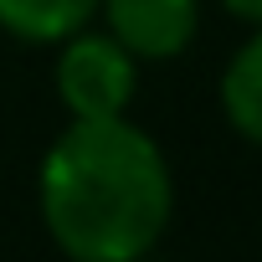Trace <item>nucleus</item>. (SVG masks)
Instances as JSON below:
<instances>
[{"label": "nucleus", "instance_id": "f257e3e1", "mask_svg": "<svg viewBox=\"0 0 262 262\" xmlns=\"http://www.w3.org/2000/svg\"><path fill=\"white\" fill-rule=\"evenodd\" d=\"M36 211L72 262H134L175 216V175L149 128L128 113L67 118L36 165Z\"/></svg>", "mask_w": 262, "mask_h": 262}, {"label": "nucleus", "instance_id": "f03ea898", "mask_svg": "<svg viewBox=\"0 0 262 262\" xmlns=\"http://www.w3.org/2000/svg\"><path fill=\"white\" fill-rule=\"evenodd\" d=\"M139 57L123 52L103 26H82L72 36L57 41V98L67 108V118H118L134 108L139 93Z\"/></svg>", "mask_w": 262, "mask_h": 262}, {"label": "nucleus", "instance_id": "7ed1b4c3", "mask_svg": "<svg viewBox=\"0 0 262 262\" xmlns=\"http://www.w3.org/2000/svg\"><path fill=\"white\" fill-rule=\"evenodd\" d=\"M98 21L139 62H175L201 31V0H98Z\"/></svg>", "mask_w": 262, "mask_h": 262}, {"label": "nucleus", "instance_id": "20e7f679", "mask_svg": "<svg viewBox=\"0 0 262 262\" xmlns=\"http://www.w3.org/2000/svg\"><path fill=\"white\" fill-rule=\"evenodd\" d=\"M216 98H221V113L226 123L247 144L262 149V26H252V36L231 52V62L221 67V82H216Z\"/></svg>", "mask_w": 262, "mask_h": 262}, {"label": "nucleus", "instance_id": "39448f33", "mask_svg": "<svg viewBox=\"0 0 262 262\" xmlns=\"http://www.w3.org/2000/svg\"><path fill=\"white\" fill-rule=\"evenodd\" d=\"M93 21H98V0H0V31L31 47H57L62 36Z\"/></svg>", "mask_w": 262, "mask_h": 262}, {"label": "nucleus", "instance_id": "423d86ee", "mask_svg": "<svg viewBox=\"0 0 262 262\" xmlns=\"http://www.w3.org/2000/svg\"><path fill=\"white\" fill-rule=\"evenodd\" d=\"M221 6H226L236 21H247V26H262V0H221Z\"/></svg>", "mask_w": 262, "mask_h": 262}]
</instances>
